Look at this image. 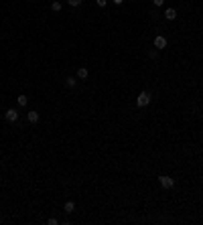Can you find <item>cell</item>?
I'll list each match as a JSON object with an SVG mask.
<instances>
[{
    "label": "cell",
    "instance_id": "obj_1",
    "mask_svg": "<svg viewBox=\"0 0 203 225\" xmlns=\"http://www.w3.org/2000/svg\"><path fill=\"white\" fill-rule=\"evenodd\" d=\"M158 181H161V187L163 189H173L175 187V179H171V176H158Z\"/></svg>",
    "mask_w": 203,
    "mask_h": 225
},
{
    "label": "cell",
    "instance_id": "obj_2",
    "mask_svg": "<svg viewBox=\"0 0 203 225\" xmlns=\"http://www.w3.org/2000/svg\"><path fill=\"white\" fill-rule=\"evenodd\" d=\"M136 103H138V106H140V107L148 106V103H150V93H148V92H142L140 96H138V99H136Z\"/></svg>",
    "mask_w": 203,
    "mask_h": 225
},
{
    "label": "cell",
    "instance_id": "obj_3",
    "mask_svg": "<svg viewBox=\"0 0 203 225\" xmlns=\"http://www.w3.org/2000/svg\"><path fill=\"white\" fill-rule=\"evenodd\" d=\"M4 118H6V122H16V120H19V112H16L14 107H10V110H6Z\"/></svg>",
    "mask_w": 203,
    "mask_h": 225
},
{
    "label": "cell",
    "instance_id": "obj_4",
    "mask_svg": "<svg viewBox=\"0 0 203 225\" xmlns=\"http://www.w3.org/2000/svg\"><path fill=\"white\" fill-rule=\"evenodd\" d=\"M154 47H157V49H165L167 47V39L165 37H157L154 39Z\"/></svg>",
    "mask_w": 203,
    "mask_h": 225
},
{
    "label": "cell",
    "instance_id": "obj_5",
    "mask_svg": "<svg viewBox=\"0 0 203 225\" xmlns=\"http://www.w3.org/2000/svg\"><path fill=\"white\" fill-rule=\"evenodd\" d=\"M88 75H89V71L85 67H79L77 69V79H88Z\"/></svg>",
    "mask_w": 203,
    "mask_h": 225
},
{
    "label": "cell",
    "instance_id": "obj_6",
    "mask_svg": "<svg viewBox=\"0 0 203 225\" xmlns=\"http://www.w3.org/2000/svg\"><path fill=\"white\" fill-rule=\"evenodd\" d=\"M165 16H167V20H175L177 18V10H175V8H167Z\"/></svg>",
    "mask_w": 203,
    "mask_h": 225
},
{
    "label": "cell",
    "instance_id": "obj_7",
    "mask_svg": "<svg viewBox=\"0 0 203 225\" xmlns=\"http://www.w3.org/2000/svg\"><path fill=\"white\" fill-rule=\"evenodd\" d=\"M27 118H29V122H31V124H37L39 122V114H37V112H29Z\"/></svg>",
    "mask_w": 203,
    "mask_h": 225
},
{
    "label": "cell",
    "instance_id": "obj_8",
    "mask_svg": "<svg viewBox=\"0 0 203 225\" xmlns=\"http://www.w3.org/2000/svg\"><path fill=\"white\" fill-rule=\"evenodd\" d=\"M63 209H65V213H73V209H75V203H73V201H67Z\"/></svg>",
    "mask_w": 203,
    "mask_h": 225
},
{
    "label": "cell",
    "instance_id": "obj_9",
    "mask_svg": "<svg viewBox=\"0 0 203 225\" xmlns=\"http://www.w3.org/2000/svg\"><path fill=\"white\" fill-rule=\"evenodd\" d=\"M16 102H19V106L23 107V106H27V103H29V97L27 96H19V97H16Z\"/></svg>",
    "mask_w": 203,
    "mask_h": 225
},
{
    "label": "cell",
    "instance_id": "obj_10",
    "mask_svg": "<svg viewBox=\"0 0 203 225\" xmlns=\"http://www.w3.org/2000/svg\"><path fill=\"white\" fill-rule=\"evenodd\" d=\"M75 83H77L75 77H67V79H65V85H67V87H75Z\"/></svg>",
    "mask_w": 203,
    "mask_h": 225
},
{
    "label": "cell",
    "instance_id": "obj_11",
    "mask_svg": "<svg viewBox=\"0 0 203 225\" xmlns=\"http://www.w3.org/2000/svg\"><path fill=\"white\" fill-rule=\"evenodd\" d=\"M51 8H53V12H59V10H61V2H57V0H55V2L51 4Z\"/></svg>",
    "mask_w": 203,
    "mask_h": 225
},
{
    "label": "cell",
    "instance_id": "obj_12",
    "mask_svg": "<svg viewBox=\"0 0 203 225\" xmlns=\"http://www.w3.org/2000/svg\"><path fill=\"white\" fill-rule=\"evenodd\" d=\"M67 2H69V6H79L81 0H67Z\"/></svg>",
    "mask_w": 203,
    "mask_h": 225
},
{
    "label": "cell",
    "instance_id": "obj_13",
    "mask_svg": "<svg viewBox=\"0 0 203 225\" xmlns=\"http://www.w3.org/2000/svg\"><path fill=\"white\" fill-rule=\"evenodd\" d=\"M152 4H154V6H163V4H165V0H152Z\"/></svg>",
    "mask_w": 203,
    "mask_h": 225
},
{
    "label": "cell",
    "instance_id": "obj_14",
    "mask_svg": "<svg viewBox=\"0 0 203 225\" xmlns=\"http://www.w3.org/2000/svg\"><path fill=\"white\" fill-rule=\"evenodd\" d=\"M106 2H108V0H96V4H98V6H102V8L106 6Z\"/></svg>",
    "mask_w": 203,
    "mask_h": 225
},
{
    "label": "cell",
    "instance_id": "obj_15",
    "mask_svg": "<svg viewBox=\"0 0 203 225\" xmlns=\"http://www.w3.org/2000/svg\"><path fill=\"white\" fill-rule=\"evenodd\" d=\"M47 223H49V225H57L59 221H57V219H55V217H51V219H49V221H47Z\"/></svg>",
    "mask_w": 203,
    "mask_h": 225
},
{
    "label": "cell",
    "instance_id": "obj_16",
    "mask_svg": "<svg viewBox=\"0 0 203 225\" xmlns=\"http://www.w3.org/2000/svg\"><path fill=\"white\" fill-rule=\"evenodd\" d=\"M148 57L150 59H157V51H148Z\"/></svg>",
    "mask_w": 203,
    "mask_h": 225
},
{
    "label": "cell",
    "instance_id": "obj_17",
    "mask_svg": "<svg viewBox=\"0 0 203 225\" xmlns=\"http://www.w3.org/2000/svg\"><path fill=\"white\" fill-rule=\"evenodd\" d=\"M114 2H116V4H122V2H124V0H114Z\"/></svg>",
    "mask_w": 203,
    "mask_h": 225
}]
</instances>
